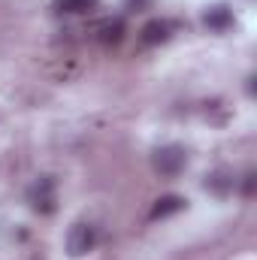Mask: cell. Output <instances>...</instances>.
<instances>
[{
	"instance_id": "6da1fadb",
	"label": "cell",
	"mask_w": 257,
	"mask_h": 260,
	"mask_svg": "<svg viewBox=\"0 0 257 260\" xmlns=\"http://www.w3.org/2000/svg\"><path fill=\"white\" fill-rule=\"evenodd\" d=\"M188 167V151L182 145H160L151 151V170L160 179H176Z\"/></svg>"
},
{
	"instance_id": "7a4b0ae2",
	"label": "cell",
	"mask_w": 257,
	"mask_h": 260,
	"mask_svg": "<svg viewBox=\"0 0 257 260\" xmlns=\"http://www.w3.org/2000/svg\"><path fill=\"white\" fill-rule=\"evenodd\" d=\"M27 203L37 215H55L58 209V182L55 176H37L27 188Z\"/></svg>"
},
{
	"instance_id": "3957f363",
	"label": "cell",
	"mask_w": 257,
	"mask_h": 260,
	"mask_svg": "<svg viewBox=\"0 0 257 260\" xmlns=\"http://www.w3.org/2000/svg\"><path fill=\"white\" fill-rule=\"evenodd\" d=\"M97 248V227L88 221H76L67 233V254L70 257H85Z\"/></svg>"
},
{
	"instance_id": "277c9868",
	"label": "cell",
	"mask_w": 257,
	"mask_h": 260,
	"mask_svg": "<svg viewBox=\"0 0 257 260\" xmlns=\"http://www.w3.org/2000/svg\"><path fill=\"white\" fill-rule=\"evenodd\" d=\"M173 34H176V21H170V18H151V21L142 24L139 43L142 46H164V43L173 40Z\"/></svg>"
},
{
	"instance_id": "5b68a950",
	"label": "cell",
	"mask_w": 257,
	"mask_h": 260,
	"mask_svg": "<svg viewBox=\"0 0 257 260\" xmlns=\"http://www.w3.org/2000/svg\"><path fill=\"white\" fill-rule=\"evenodd\" d=\"M203 27L206 30H212V34H227L230 27H233V12L227 9V6H209L206 12H203Z\"/></svg>"
},
{
	"instance_id": "8992f818",
	"label": "cell",
	"mask_w": 257,
	"mask_h": 260,
	"mask_svg": "<svg viewBox=\"0 0 257 260\" xmlns=\"http://www.w3.org/2000/svg\"><path fill=\"white\" fill-rule=\"evenodd\" d=\"M185 206H188V200H185V197L164 194V197H157V200H154V206H151V212H148V221H164V218H170V215H179Z\"/></svg>"
},
{
	"instance_id": "52a82bcc",
	"label": "cell",
	"mask_w": 257,
	"mask_h": 260,
	"mask_svg": "<svg viewBox=\"0 0 257 260\" xmlns=\"http://www.w3.org/2000/svg\"><path fill=\"white\" fill-rule=\"evenodd\" d=\"M124 34H127V27H124L121 18H106V21H100V24L94 27V37H97V43H103V46H118V43L124 40Z\"/></svg>"
},
{
	"instance_id": "ba28073f",
	"label": "cell",
	"mask_w": 257,
	"mask_h": 260,
	"mask_svg": "<svg viewBox=\"0 0 257 260\" xmlns=\"http://www.w3.org/2000/svg\"><path fill=\"white\" fill-rule=\"evenodd\" d=\"M97 3L100 0H55L52 9L58 15H88V12L97 9Z\"/></svg>"
},
{
	"instance_id": "9c48e42d",
	"label": "cell",
	"mask_w": 257,
	"mask_h": 260,
	"mask_svg": "<svg viewBox=\"0 0 257 260\" xmlns=\"http://www.w3.org/2000/svg\"><path fill=\"white\" fill-rule=\"evenodd\" d=\"M206 188H209V191H215L218 197H224L230 188H233V176H230L227 170H218V173L206 176Z\"/></svg>"
},
{
	"instance_id": "30bf717a",
	"label": "cell",
	"mask_w": 257,
	"mask_h": 260,
	"mask_svg": "<svg viewBox=\"0 0 257 260\" xmlns=\"http://www.w3.org/2000/svg\"><path fill=\"white\" fill-rule=\"evenodd\" d=\"M142 6H148V0H127L130 12H142Z\"/></svg>"
}]
</instances>
